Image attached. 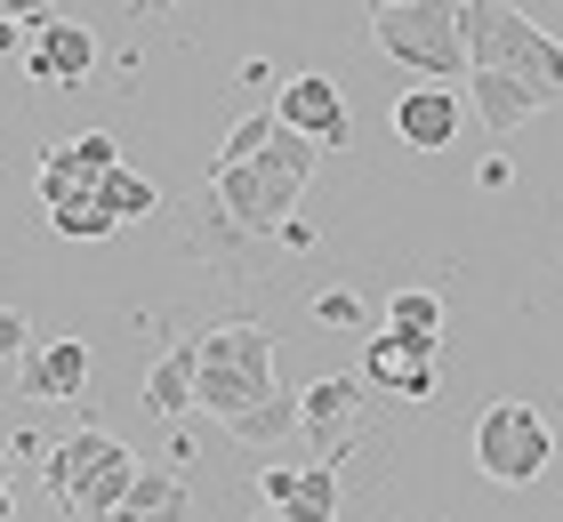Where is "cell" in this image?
I'll return each mask as SVG.
<instances>
[{"label": "cell", "mask_w": 563, "mask_h": 522, "mask_svg": "<svg viewBox=\"0 0 563 522\" xmlns=\"http://www.w3.org/2000/svg\"><path fill=\"white\" fill-rule=\"evenodd\" d=\"M314 162H322L314 137H298V129H274V145L258 153V162L210 169V201L250 233V242H258V233H282V225H290V209H298V193H306V177H314Z\"/></svg>", "instance_id": "6da1fadb"}, {"label": "cell", "mask_w": 563, "mask_h": 522, "mask_svg": "<svg viewBox=\"0 0 563 522\" xmlns=\"http://www.w3.org/2000/svg\"><path fill=\"white\" fill-rule=\"evenodd\" d=\"M137 451L121 434H106V426H73L57 451H48V466H41V482H48V499H57V514H73V522H113V507L137 490Z\"/></svg>", "instance_id": "7a4b0ae2"}, {"label": "cell", "mask_w": 563, "mask_h": 522, "mask_svg": "<svg viewBox=\"0 0 563 522\" xmlns=\"http://www.w3.org/2000/svg\"><path fill=\"white\" fill-rule=\"evenodd\" d=\"M194 354H201V378H194V402L218 418H242L250 402H266L274 395V337L266 322H218V330H201L194 337Z\"/></svg>", "instance_id": "3957f363"}, {"label": "cell", "mask_w": 563, "mask_h": 522, "mask_svg": "<svg viewBox=\"0 0 563 522\" xmlns=\"http://www.w3.org/2000/svg\"><path fill=\"white\" fill-rule=\"evenodd\" d=\"M371 48L395 57L419 81H467V0H411V9L371 16Z\"/></svg>", "instance_id": "277c9868"}, {"label": "cell", "mask_w": 563, "mask_h": 522, "mask_svg": "<svg viewBox=\"0 0 563 522\" xmlns=\"http://www.w3.org/2000/svg\"><path fill=\"white\" fill-rule=\"evenodd\" d=\"M467 73H516V81L563 97V41L540 33L516 0H467Z\"/></svg>", "instance_id": "5b68a950"}, {"label": "cell", "mask_w": 563, "mask_h": 522, "mask_svg": "<svg viewBox=\"0 0 563 522\" xmlns=\"http://www.w3.org/2000/svg\"><path fill=\"white\" fill-rule=\"evenodd\" d=\"M475 466L492 475L499 490H531L555 466V434H548V418L516 402V395H499V402H483L475 418Z\"/></svg>", "instance_id": "8992f818"}, {"label": "cell", "mask_w": 563, "mask_h": 522, "mask_svg": "<svg viewBox=\"0 0 563 522\" xmlns=\"http://www.w3.org/2000/svg\"><path fill=\"white\" fill-rule=\"evenodd\" d=\"M363 410H371L363 370H330V378H314V386L298 395V434L314 442V458H322V466H346L354 434H363Z\"/></svg>", "instance_id": "52a82bcc"}, {"label": "cell", "mask_w": 563, "mask_h": 522, "mask_svg": "<svg viewBox=\"0 0 563 522\" xmlns=\"http://www.w3.org/2000/svg\"><path fill=\"white\" fill-rule=\"evenodd\" d=\"M274 121L298 129V137H314L322 153H346L354 145V104H346V89L330 81V73H290L282 97H274Z\"/></svg>", "instance_id": "ba28073f"}, {"label": "cell", "mask_w": 563, "mask_h": 522, "mask_svg": "<svg viewBox=\"0 0 563 522\" xmlns=\"http://www.w3.org/2000/svg\"><path fill=\"white\" fill-rule=\"evenodd\" d=\"M387 129H395L411 153H451L459 129H467V89H451V81H411V89L387 104Z\"/></svg>", "instance_id": "9c48e42d"}, {"label": "cell", "mask_w": 563, "mask_h": 522, "mask_svg": "<svg viewBox=\"0 0 563 522\" xmlns=\"http://www.w3.org/2000/svg\"><path fill=\"white\" fill-rule=\"evenodd\" d=\"M113 169H121V145L106 137V129L57 137V145L41 153V209H57V201H73V193H97Z\"/></svg>", "instance_id": "30bf717a"}, {"label": "cell", "mask_w": 563, "mask_h": 522, "mask_svg": "<svg viewBox=\"0 0 563 522\" xmlns=\"http://www.w3.org/2000/svg\"><path fill=\"white\" fill-rule=\"evenodd\" d=\"M97 33L81 16H48V24H33V48H24V73H33L41 89H89V73H97Z\"/></svg>", "instance_id": "8fae6325"}, {"label": "cell", "mask_w": 563, "mask_h": 522, "mask_svg": "<svg viewBox=\"0 0 563 522\" xmlns=\"http://www.w3.org/2000/svg\"><path fill=\"white\" fill-rule=\"evenodd\" d=\"M89 370H97L89 337H48V346L24 354L16 395H24V402H81V395H89Z\"/></svg>", "instance_id": "7c38bea8"}, {"label": "cell", "mask_w": 563, "mask_h": 522, "mask_svg": "<svg viewBox=\"0 0 563 522\" xmlns=\"http://www.w3.org/2000/svg\"><path fill=\"white\" fill-rule=\"evenodd\" d=\"M548 89H531V81H516V73H467V113L483 121V137H516L523 121H540L548 113Z\"/></svg>", "instance_id": "4fadbf2b"}, {"label": "cell", "mask_w": 563, "mask_h": 522, "mask_svg": "<svg viewBox=\"0 0 563 522\" xmlns=\"http://www.w3.org/2000/svg\"><path fill=\"white\" fill-rule=\"evenodd\" d=\"M363 386H395L402 402H434V362H419L395 330L363 337Z\"/></svg>", "instance_id": "5bb4252c"}, {"label": "cell", "mask_w": 563, "mask_h": 522, "mask_svg": "<svg viewBox=\"0 0 563 522\" xmlns=\"http://www.w3.org/2000/svg\"><path fill=\"white\" fill-rule=\"evenodd\" d=\"M113 522H194V490L169 466H137V490L113 507Z\"/></svg>", "instance_id": "9a60e30c"}, {"label": "cell", "mask_w": 563, "mask_h": 522, "mask_svg": "<svg viewBox=\"0 0 563 522\" xmlns=\"http://www.w3.org/2000/svg\"><path fill=\"white\" fill-rule=\"evenodd\" d=\"M194 378H201V354H194V337H177V346L145 370V410H153V418H186V410H201V402H194Z\"/></svg>", "instance_id": "2e32d148"}, {"label": "cell", "mask_w": 563, "mask_h": 522, "mask_svg": "<svg viewBox=\"0 0 563 522\" xmlns=\"http://www.w3.org/2000/svg\"><path fill=\"white\" fill-rule=\"evenodd\" d=\"M387 330H395L419 362H434V354H443V298H434V290H395V298H387Z\"/></svg>", "instance_id": "e0dca14e"}, {"label": "cell", "mask_w": 563, "mask_h": 522, "mask_svg": "<svg viewBox=\"0 0 563 522\" xmlns=\"http://www.w3.org/2000/svg\"><path fill=\"white\" fill-rule=\"evenodd\" d=\"M282 522H339V466H322V458H306L298 466V482H290V499L266 507Z\"/></svg>", "instance_id": "ac0fdd59"}, {"label": "cell", "mask_w": 563, "mask_h": 522, "mask_svg": "<svg viewBox=\"0 0 563 522\" xmlns=\"http://www.w3.org/2000/svg\"><path fill=\"white\" fill-rule=\"evenodd\" d=\"M225 434H234L242 451H274V442H290L298 434V395H282V386H274L266 402H250L242 418H225Z\"/></svg>", "instance_id": "d6986e66"}, {"label": "cell", "mask_w": 563, "mask_h": 522, "mask_svg": "<svg viewBox=\"0 0 563 522\" xmlns=\"http://www.w3.org/2000/svg\"><path fill=\"white\" fill-rule=\"evenodd\" d=\"M97 201H106L121 225H137V218H153V209H162V186H153V177H137L130 162H121V169L106 177V186H97Z\"/></svg>", "instance_id": "ffe728a7"}, {"label": "cell", "mask_w": 563, "mask_h": 522, "mask_svg": "<svg viewBox=\"0 0 563 522\" xmlns=\"http://www.w3.org/2000/svg\"><path fill=\"white\" fill-rule=\"evenodd\" d=\"M113 225H121V218H113V209L97 201V193H73V201L48 209V233H65V242H106Z\"/></svg>", "instance_id": "44dd1931"}, {"label": "cell", "mask_w": 563, "mask_h": 522, "mask_svg": "<svg viewBox=\"0 0 563 522\" xmlns=\"http://www.w3.org/2000/svg\"><path fill=\"white\" fill-rule=\"evenodd\" d=\"M274 129H282L274 113H250V121H234V137L218 145V169H242V162H258V153L274 145Z\"/></svg>", "instance_id": "7402d4cb"}, {"label": "cell", "mask_w": 563, "mask_h": 522, "mask_svg": "<svg viewBox=\"0 0 563 522\" xmlns=\"http://www.w3.org/2000/svg\"><path fill=\"white\" fill-rule=\"evenodd\" d=\"M314 322L322 330H363V298L354 290H314Z\"/></svg>", "instance_id": "603a6c76"}, {"label": "cell", "mask_w": 563, "mask_h": 522, "mask_svg": "<svg viewBox=\"0 0 563 522\" xmlns=\"http://www.w3.org/2000/svg\"><path fill=\"white\" fill-rule=\"evenodd\" d=\"M33 354V322H24V306H0V362H24Z\"/></svg>", "instance_id": "cb8c5ba5"}, {"label": "cell", "mask_w": 563, "mask_h": 522, "mask_svg": "<svg viewBox=\"0 0 563 522\" xmlns=\"http://www.w3.org/2000/svg\"><path fill=\"white\" fill-rule=\"evenodd\" d=\"M290 482H298V466H258V499H266V507L290 499Z\"/></svg>", "instance_id": "d4e9b609"}, {"label": "cell", "mask_w": 563, "mask_h": 522, "mask_svg": "<svg viewBox=\"0 0 563 522\" xmlns=\"http://www.w3.org/2000/svg\"><path fill=\"white\" fill-rule=\"evenodd\" d=\"M0 16H9V24H48L57 0H0Z\"/></svg>", "instance_id": "484cf974"}, {"label": "cell", "mask_w": 563, "mask_h": 522, "mask_svg": "<svg viewBox=\"0 0 563 522\" xmlns=\"http://www.w3.org/2000/svg\"><path fill=\"white\" fill-rule=\"evenodd\" d=\"M475 186H483V193H507V186H516V162H507V153H492V162L475 169Z\"/></svg>", "instance_id": "4316f807"}, {"label": "cell", "mask_w": 563, "mask_h": 522, "mask_svg": "<svg viewBox=\"0 0 563 522\" xmlns=\"http://www.w3.org/2000/svg\"><path fill=\"white\" fill-rule=\"evenodd\" d=\"M274 242H282V249H314V225H306V218H290V225L274 233Z\"/></svg>", "instance_id": "83f0119b"}, {"label": "cell", "mask_w": 563, "mask_h": 522, "mask_svg": "<svg viewBox=\"0 0 563 522\" xmlns=\"http://www.w3.org/2000/svg\"><path fill=\"white\" fill-rule=\"evenodd\" d=\"M16 48H24V24H9V16H0V57H16Z\"/></svg>", "instance_id": "f1b7e54d"}, {"label": "cell", "mask_w": 563, "mask_h": 522, "mask_svg": "<svg viewBox=\"0 0 563 522\" xmlns=\"http://www.w3.org/2000/svg\"><path fill=\"white\" fill-rule=\"evenodd\" d=\"M0 522H16V490L9 482H0Z\"/></svg>", "instance_id": "f546056e"}, {"label": "cell", "mask_w": 563, "mask_h": 522, "mask_svg": "<svg viewBox=\"0 0 563 522\" xmlns=\"http://www.w3.org/2000/svg\"><path fill=\"white\" fill-rule=\"evenodd\" d=\"M387 9H411V0H371V16H387Z\"/></svg>", "instance_id": "4dcf8cb0"}, {"label": "cell", "mask_w": 563, "mask_h": 522, "mask_svg": "<svg viewBox=\"0 0 563 522\" xmlns=\"http://www.w3.org/2000/svg\"><path fill=\"white\" fill-rule=\"evenodd\" d=\"M0 482H9V451H0Z\"/></svg>", "instance_id": "1f68e13d"}, {"label": "cell", "mask_w": 563, "mask_h": 522, "mask_svg": "<svg viewBox=\"0 0 563 522\" xmlns=\"http://www.w3.org/2000/svg\"><path fill=\"white\" fill-rule=\"evenodd\" d=\"M258 522H282V514H258Z\"/></svg>", "instance_id": "d6a6232c"}]
</instances>
